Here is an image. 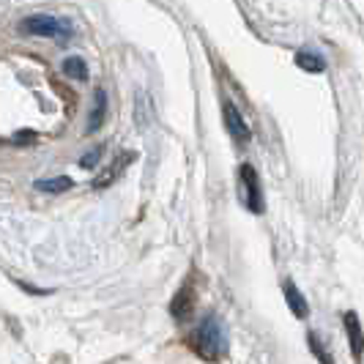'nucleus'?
Listing matches in <instances>:
<instances>
[{
    "label": "nucleus",
    "instance_id": "obj_1",
    "mask_svg": "<svg viewBox=\"0 0 364 364\" xmlns=\"http://www.w3.org/2000/svg\"><path fill=\"white\" fill-rule=\"evenodd\" d=\"M195 348L205 362H222L228 356V348H230V337H228V328L225 321L219 315H205L198 328H195Z\"/></svg>",
    "mask_w": 364,
    "mask_h": 364
},
{
    "label": "nucleus",
    "instance_id": "obj_2",
    "mask_svg": "<svg viewBox=\"0 0 364 364\" xmlns=\"http://www.w3.org/2000/svg\"><path fill=\"white\" fill-rule=\"evenodd\" d=\"M22 33L28 36H47V38H58V41H69L72 38V25L66 19L50 17V14H33V17H25L22 25H19Z\"/></svg>",
    "mask_w": 364,
    "mask_h": 364
},
{
    "label": "nucleus",
    "instance_id": "obj_3",
    "mask_svg": "<svg viewBox=\"0 0 364 364\" xmlns=\"http://www.w3.org/2000/svg\"><path fill=\"white\" fill-rule=\"evenodd\" d=\"M241 183H244V192H247V205L250 211L260 214L263 211V195H260V186H257V176L252 164H241Z\"/></svg>",
    "mask_w": 364,
    "mask_h": 364
},
{
    "label": "nucleus",
    "instance_id": "obj_4",
    "mask_svg": "<svg viewBox=\"0 0 364 364\" xmlns=\"http://www.w3.org/2000/svg\"><path fill=\"white\" fill-rule=\"evenodd\" d=\"M225 124H228V132L236 137L238 143H247V140H250V129H247V124H244L241 112H238L230 102H225Z\"/></svg>",
    "mask_w": 364,
    "mask_h": 364
},
{
    "label": "nucleus",
    "instance_id": "obj_5",
    "mask_svg": "<svg viewBox=\"0 0 364 364\" xmlns=\"http://www.w3.org/2000/svg\"><path fill=\"white\" fill-rule=\"evenodd\" d=\"M105 115H107V93L105 88H96L93 91V107L88 115V132H99L105 124Z\"/></svg>",
    "mask_w": 364,
    "mask_h": 364
},
{
    "label": "nucleus",
    "instance_id": "obj_6",
    "mask_svg": "<svg viewBox=\"0 0 364 364\" xmlns=\"http://www.w3.org/2000/svg\"><path fill=\"white\" fill-rule=\"evenodd\" d=\"M346 334L350 340V350H353V359L359 362L364 353V337H362V326H359V318L356 312H348L346 315Z\"/></svg>",
    "mask_w": 364,
    "mask_h": 364
},
{
    "label": "nucleus",
    "instance_id": "obj_7",
    "mask_svg": "<svg viewBox=\"0 0 364 364\" xmlns=\"http://www.w3.org/2000/svg\"><path fill=\"white\" fill-rule=\"evenodd\" d=\"M132 162H134V154H132V151H121V154H118V159L105 170V176H102V178H96V189H102V186H107V183L115 181V178H118V173H124Z\"/></svg>",
    "mask_w": 364,
    "mask_h": 364
},
{
    "label": "nucleus",
    "instance_id": "obj_8",
    "mask_svg": "<svg viewBox=\"0 0 364 364\" xmlns=\"http://www.w3.org/2000/svg\"><path fill=\"white\" fill-rule=\"evenodd\" d=\"M192 307H195V293H192V288H189V285H183L181 293L173 299V304H170V312H173L178 321H183V318L192 312Z\"/></svg>",
    "mask_w": 364,
    "mask_h": 364
},
{
    "label": "nucleus",
    "instance_id": "obj_9",
    "mask_svg": "<svg viewBox=\"0 0 364 364\" xmlns=\"http://www.w3.org/2000/svg\"><path fill=\"white\" fill-rule=\"evenodd\" d=\"M282 291H285V301H288V307L293 310V315L296 318H304L307 315V299L296 291V285H293L291 279L282 285Z\"/></svg>",
    "mask_w": 364,
    "mask_h": 364
},
{
    "label": "nucleus",
    "instance_id": "obj_10",
    "mask_svg": "<svg viewBox=\"0 0 364 364\" xmlns=\"http://www.w3.org/2000/svg\"><path fill=\"white\" fill-rule=\"evenodd\" d=\"M63 74L66 77H72V80H77V82H85L88 80V66H85V60L82 58H66L63 60Z\"/></svg>",
    "mask_w": 364,
    "mask_h": 364
},
{
    "label": "nucleus",
    "instance_id": "obj_11",
    "mask_svg": "<svg viewBox=\"0 0 364 364\" xmlns=\"http://www.w3.org/2000/svg\"><path fill=\"white\" fill-rule=\"evenodd\" d=\"M296 63H299L304 72H312V74H321L323 69H326L323 58H321V55H315V53H307V50L296 55Z\"/></svg>",
    "mask_w": 364,
    "mask_h": 364
},
{
    "label": "nucleus",
    "instance_id": "obj_12",
    "mask_svg": "<svg viewBox=\"0 0 364 364\" xmlns=\"http://www.w3.org/2000/svg\"><path fill=\"white\" fill-rule=\"evenodd\" d=\"M69 186H72V178H63V176L50 178V181H36V189H41V192H63Z\"/></svg>",
    "mask_w": 364,
    "mask_h": 364
},
{
    "label": "nucleus",
    "instance_id": "obj_13",
    "mask_svg": "<svg viewBox=\"0 0 364 364\" xmlns=\"http://www.w3.org/2000/svg\"><path fill=\"white\" fill-rule=\"evenodd\" d=\"M134 102H137V124H140V127H146V124H148V112L154 109V105H151V107H146V102H148V93L146 91H137Z\"/></svg>",
    "mask_w": 364,
    "mask_h": 364
},
{
    "label": "nucleus",
    "instance_id": "obj_14",
    "mask_svg": "<svg viewBox=\"0 0 364 364\" xmlns=\"http://www.w3.org/2000/svg\"><path fill=\"white\" fill-rule=\"evenodd\" d=\"M310 348H312V353H315V356L321 359V364H334V362H331V356H328L326 350H323V348L318 346V340H315V334H310Z\"/></svg>",
    "mask_w": 364,
    "mask_h": 364
},
{
    "label": "nucleus",
    "instance_id": "obj_15",
    "mask_svg": "<svg viewBox=\"0 0 364 364\" xmlns=\"http://www.w3.org/2000/svg\"><path fill=\"white\" fill-rule=\"evenodd\" d=\"M99 156H102V148H93L91 154H88V156H82V167H93V164L99 162Z\"/></svg>",
    "mask_w": 364,
    "mask_h": 364
}]
</instances>
